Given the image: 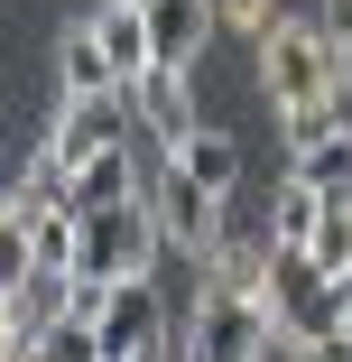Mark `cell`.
<instances>
[{"label":"cell","mask_w":352,"mask_h":362,"mask_svg":"<svg viewBox=\"0 0 352 362\" xmlns=\"http://www.w3.org/2000/svg\"><path fill=\"white\" fill-rule=\"evenodd\" d=\"M278 344V316L269 298H232V288H204L195 279V298H186V362H269Z\"/></svg>","instance_id":"cell-1"},{"label":"cell","mask_w":352,"mask_h":362,"mask_svg":"<svg viewBox=\"0 0 352 362\" xmlns=\"http://www.w3.org/2000/svg\"><path fill=\"white\" fill-rule=\"evenodd\" d=\"M260 298H269V316H278V334H288V344H334L343 325H352V307H343V288L297 251V242H278L269 251V288H260Z\"/></svg>","instance_id":"cell-2"},{"label":"cell","mask_w":352,"mask_h":362,"mask_svg":"<svg viewBox=\"0 0 352 362\" xmlns=\"http://www.w3.org/2000/svg\"><path fill=\"white\" fill-rule=\"evenodd\" d=\"M158 251H167V233H158V204L149 195H130V204H102V214H84V251H75V279H149L158 269Z\"/></svg>","instance_id":"cell-3"},{"label":"cell","mask_w":352,"mask_h":362,"mask_svg":"<svg viewBox=\"0 0 352 362\" xmlns=\"http://www.w3.org/2000/svg\"><path fill=\"white\" fill-rule=\"evenodd\" d=\"M260 84H269V103L334 93V84H343V65H334V28H324V19H306V10H288V19L260 37Z\"/></svg>","instance_id":"cell-4"},{"label":"cell","mask_w":352,"mask_h":362,"mask_svg":"<svg viewBox=\"0 0 352 362\" xmlns=\"http://www.w3.org/2000/svg\"><path fill=\"white\" fill-rule=\"evenodd\" d=\"M149 204H158V233H167V251H186V260H204L223 242V223H232V204L214 195V186H195L167 149H158V168H149Z\"/></svg>","instance_id":"cell-5"},{"label":"cell","mask_w":352,"mask_h":362,"mask_svg":"<svg viewBox=\"0 0 352 362\" xmlns=\"http://www.w3.org/2000/svg\"><path fill=\"white\" fill-rule=\"evenodd\" d=\"M139 121H130V93H65L56 103V130H47V158L75 177L84 158H102V149H121Z\"/></svg>","instance_id":"cell-6"},{"label":"cell","mask_w":352,"mask_h":362,"mask_svg":"<svg viewBox=\"0 0 352 362\" xmlns=\"http://www.w3.org/2000/svg\"><path fill=\"white\" fill-rule=\"evenodd\" d=\"M130 93V121H139V139H158V149H186V139L204 130V112H195V65H149V75H130L121 84Z\"/></svg>","instance_id":"cell-7"},{"label":"cell","mask_w":352,"mask_h":362,"mask_svg":"<svg viewBox=\"0 0 352 362\" xmlns=\"http://www.w3.org/2000/svg\"><path fill=\"white\" fill-rule=\"evenodd\" d=\"M102 353L111 362H139V353H158L167 344V316H158V269L149 279H111V298H102Z\"/></svg>","instance_id":"cell-8"},{"label":"cell","mask_w":352,"mask_h":362,"mask_svg":"<svg viewBox=\"0 0 352 362\" xmlns=\"http://www.w3.org/2000/svg\"><path fill=\"white\" fill-rule=\"evenodd\" d=\"M65 195H75V214H102V204H130V195H149V158L130 149H102V158H84L75 177H65Z\"/></svg>","instance_id":"cell-9"},{"label":"cell","mask_w":352,"mask_h":362,"mask_svg":"<svg viewBox=\"0 0 352 362\" xmlns=\"http://www.w3.org/2000/svg\"><path fill=\"white\" fill-rule=\"evenodd\" d=\"M84 19H93V37H102V56H111L121 84L158 65V28H149V10H139V0H102V10H84Z\"/></svg>","instance_id":"cell-10"},{"label":"cell","mask_w":352,"mask_h":362,"mask_svg":"<svg viewBox=\"0 0 352 362\" xmlns=\"http://www.w3.org/2000/svg\"><path fill=\"white\" fill-rule=\"evenodd\" d=\"M269 251H278L269 233H232V223H223V242L195 260V279H204V288H232V298H260V288H269Z\"/></svg>","instance_id":"cell-11"},{"label":"cell","mask_w":352,"mask_h":362,"mask_svg":"<svg viewBox=\"0 0 352 362\" xmlns=\"http://www.w3.org/2000/svg\"><path fill=\"white\" fill-rule=\"evenodd\" d=\"M167 158H176L195 186H214L223 204H241V139H232V130H214V121H204L186 149H167Z\"/></svg>","instance_id":"cell-12"},{"label":"cell","mask_w":352,"mask_h":362,"mask_svg":"<svg viewBox=\"0 0 352 362\" xmlns=\"http://www.w3.org/2000/svg\"><path fill=\"white\" fill-rule=\"evenodd\" d=\"M56 84H65V93H121V75H111V56H102L93 19H75V28L56 37Z\"/></svg>","instance_id":"cell-13"},{"label":"cell","mask_w":352,"mask_h":362,"mask_svg":"<svg viewBox=\"0 0 352 362\" xmlns=\"http://www.w3.org/2000/svg\"><path fill=\"white\" fill-rule=\"evenodd\" d=\"M315 223H324V186L288 168V177H278V195H269V242H297V251H306Z\"/></svg>","instance_id":"cell-14"},{"label":"cell","mask_w":352,"mask_h":362,"mask_svg":"<svg viewBox=\"0 0 352 362\" xmlns=\"http://www.w3.org/2000/svg\"><path fill=\"white\" fill-rule=\"evenodd\" d=\"M334 130H352L334 93H306V103H278V149H288V158H306V149H324Z\"/></svg>","instance_id":"cell-15"},{"label":"cell","mask_w":352,"mask_h":362,"mask_svg":"<svg viewBox=\"0 0 352 362\" xmlns=\"http://www.w3.org/2000/svg\"><path fill=\"white\" fill-rule=\"evenodd\" d=\"M28 362H111V353H102V325H93V316H75V307H65V316L28 344Z\"/></svg>","instance_id":"cell-16"},{"label":"cell","mask_w":352,"mask_h":362,"mask_svg":"<svg viewBox=\"0 0 352 362\" xmlns=\"http://www.w3.org/2000/svg\"><path fill=\"white\" fill-rule=\"evenodd\" d=\"M214 19H223L232 37H269L278 19H288V0H214Z\"/></svg>","instance_id":"cell-17"},{"label":"cell","mask_w":352,"mask_h":362,"mask_svg":"<svg viewBox=\"0 0 352 362\" xmlns=\"http://www.w3.org/2000/svg\"><path fill=\"white\" fill-rule=\"evenodd\" d=\"M324 28H334V65H343V84H352V0H324Z\"/></svg>","instance_id":"cell-18"},{"label":"cell","mask_w":352,"mask_h":362,"mask_svg":"<svg viewBox=\"0 0 352 362\" xmlns=\"http://www.w3.org/2000/svg\"><path fill=\"white\" fill-rule=\"evenodd\" d=\"M84 10H102V0H84Z\"/></svg>","instance_id":"cell-19"}]
</instances>
